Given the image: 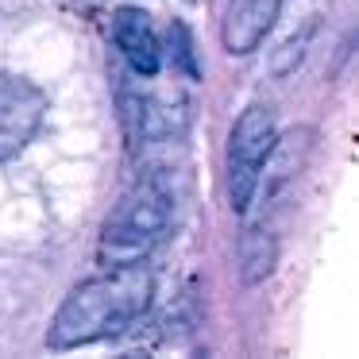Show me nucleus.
<instances>
[{
    "mask_svg": "<svg viewBox=\"0 0 359 359\" xmlns=\"http://www.w3.org/2000/svg\"><path fill=\"white\" fill-rule=\"evenodd\" d=\"M151 297H155V274H151L147 259L104 266L97 278H86L62 297L58 313L50 317L47 344L55 351H66L120 336L147 317Z\"/></svg>",
    "mask_w": 359,
    "mask_h": 359,
    "instance_id": "1",
    "label": "nucleus"
},
{
    "mask_svg": "<svg viewBox=\"0 0 359 359\" xmlns=\"http://www.w3.org/2000/svg\"><path fill=\"white\" fill-rule=\"evenodd\" d=\"M170 224H174L170 186L158 174H147L109 212V220L101 228V240H97V263L101 266L140 263V259H147L166 240Z\"/></svg>",
    "mask_w": 359,
    "mask_h": 359,
    "instance_id": "2",
    "label": "nucleus"
},
{
    "mask_svg": "<svg viewBox=\"0 0 359 359\" xmlns=\"http://www.w3.org/2000/svg\"><path fill=\"white\" fill-rule=\"evenodd\" d=\"M274 112L266 104H248L236 116L232 132H228V151H224V182H228V201L236 212H243L255 197L263 163L274 151Z\"/></svg>",
    "mask_w": 359,
    "mask_h": 359,
    "instance_id": "3",
    "label": "nucleus"
},
{
    "mask_svg": "<svg viewBox=\"0 0 359 359\" xmlns=\"http://www.w3.org/2000/svg\"><path fill=\"white\" fill-rule=\"evenodd\" d=\"M47 116V93L32 78L0 70V163L16 158Z\"/></svg>",
    "mask_w": 359,
    "mask_h": 359,
    "instance_id": "4",
    "label": "nucleus"
},
{
    "mask_svg": "<svg viewBox=\"0 0 359 359\" xmlns=\"http://www.w3.org/2000/svg\"><path fill=\"white\" fill-rule=\"evenodd\" d=\"M112 43H116L120 58L132 66V74H140V78H155L163 70V43H158L151 16L143 8L124 4V8L112 12Z\"/></svg>",
    "mask_w": 359,
    "mask_h": 359,
    "instance_id": "5",
    "label": "nucleus"
},
{
    "mask_svg": "<svg viewBox=\"0 0 359 359\" xmlns=\"http://www.w3.org/2000/svg\"><path fill=\"white\" fill-rule=\"evenodd\" d=\"M282 12V0H228L220 20V39L228 55H251L271 35L274 20Z\"/></svg>",
    "mask_w": 359,
    "mask_h": 359,
    "instance_id": "6",
    "label": "nucleus"
},
{
    "mask_svg": "<svg viewBox=\"0 0 359 359\" xmlns=\"http://www.w3.org/2000/svg\"><path fill=\"white\" fill-rule=\"evenodd\" d=\"M271 263H274L271 240L259 236V232H251L248 243H243V278L255 282V278H263V274H271Z\"/></svg>",
    "mask_w": 359,
    "mask_h": 359,
    "instance_id": "7",
    "label": "nucleus"
},
{
    "mask_svg": "<svg viewBox=\"0 0 359 359\" xmlns=\"http://www.w3.org/2000/svg\"><path fill=\"white\" fill-rule=\"evenodd\" d=\"M166 43H170V58L174 70H182L186 78H197V58H194V43H189V32L182 24L166 27Z\"/></svg>",
    "mask_w": 359,
    "mask_h": 359,
    "instance_id": "8",
    "label": "nucleus"
},
{
    "mask_svg": "<svg viewBox=\"0 0 359 359\" xmlns=\"http://www.w3.org/2000/svg\"><path fill=\"white\" fill-rule=\"evenodd\" d=\"M78 8H97V4H104V0H74Z\"/></svg>",
    "mask_w": 359,
    "mask_h": 359,
    "instance_id": "9",
    "label": "nucleus"
}]
</instances>
